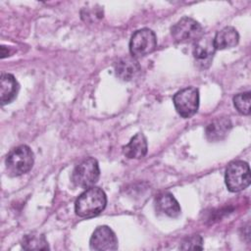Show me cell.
<instances>
[{
    "label": "cell",
    "mask_w": 251,
    "mask_h": 251,
    "mask_svg": "<svg viewBox=\"0 0 251 251\" xmlns=\"http://www.w3.org/2000/svg\"><path fill=\"white\" fill-rule=\"evenodd\" d=\"M20 86L11 74H2L0 77V102L4 106L11 103L18 95Z\"/></svg>",
    "instance_id": "7c38bea8"
},
{
    "label": "cell",
    "mask_w": 251,
    "mask_h": 251,
    "mask_svg": "<svg viewBox=\"0 0 251 251\" xmlns=\"http://www.w3.org/2000/svg\"><path fill=\"white\" fill-rule=\"evenodd\" d=\"M90 249L110 251L118 249V238L108 226H99L93 231L89 240Z\"/></svg>",
    "instance_id": "ba28073f"
},
{
    "label": "cell",
    "mask_w": 251,
    "mask_h": 251,
    "mask_svg": "<svg viewBox=\"0 0 251 251\" xmlns=\"http://www.w3.org/2000/svg\"><path fill=\"white\" fill-rule=\"evenodd\" d=\"M173 102L179 116L184 119L191 118L199 107V91L193 86L180 89L174 95Z\"/></svg>",
    "instance_id": "8992f818"
},
{
    "label": "cell",
    "mask_w": 251,
    "mask_h": 251,
    "mask_svg": "<svg viewBox=\"0 0 251 251\" xmlns=\"http://www.w3.org/2000/svg\"><path fill=\"white\" fill-rule=\"evenodd\" d=\"M157 47V37L153 30L141 28L136 30L129 41V51L132 57H143L152 53Z\"/></svg>",
    "instance_id": "52a82bcc"
},
{
    "label": "cell",
    "mask_w": 251,
    "mask_h": 251,
    "mask_svg": "<svg viewBox=\"0 0 251 251\" xmlns=\"http://www.w3.org/2000/svg\"><path fill=\"white\" fill-rule=\"evenodd\" d=\"M107 197L99 187H88L75 200V211L78 217L92 218L99 215L106 207Z\"/></svg>",
    "instance_id": "6da1fadb"
},
{
    "label": "cell",
    "mask_w": 251,
    "mask_h": 251,
    "mask_svg": "<svg viewBox=\"0 0 251 251\" xmlns=\"http://www.w3.org/2000/svg\"><path fill=\"white\" fill-rule=\"evenodd\" d=\"M156 209L161 212L162 214L170 217V218H176L180 214V206L176 199L168 192L161 193L157 196L155 201Z\"/></svg>",
    "instance_id": "9a60e30c"
},
{
    "label": "cell",
    "mask_w": 251,
    "mask_h": 251,
    "mask_svg": "<svg viewBox=\"0 0 251 251\" xmlns=\"http://www.w3.org/2000/svg\"><path fill=\"white\" fill-rule=\"evenodd\" d=\"M147 140L143 133H136L129 142L123 147L124 154L129 159H140L147 154Z\"/></svg>",
    "instance_id": "5bb4252c"
},
{
    "label": "cell",
    "mask_w": 251,
    "mask_h": 251,
    "mask_svg": "<svg viewBox=\"0 0 251 251\" xmlns=\"http://www.w3.org/2000/svg\"><path fill=\"white\" fill-rule=\"evenodd\" d=\"M22 247L25 250H48V242L45 236L38 232L25 234L22 239Z\"/></svg>",
    "instance_id": "2e32d148"
},
{
    "label": "cell",
    "mask_w": 251,
    "mask_h": 251,
    "mask_svg": "<svg viewBox=\"0 0 251 251\" xmlns=\"http://www.w3.org/2000/svg\"><path fill=\"white\" fill-rule=\"evenodd\" d=\"M141 71V67L134 57H124L115 64L116 75L122 80L129 81L135 78Z\"/></svg>",
    "instance_id": "9c48e42d"
},
{
    "label": "cell",
    "mask_w": 251,
    "mask_h": 251,
    "mask_svg": "<svg viewBox=\"0 0 251 251\" xmlns=\"http://www.w3.org/2000/svg\"><path fill=\"white\" fill-rule=\"evenodd\" d=\"M216 49L213 44V40L205 39L203 36L194 43L193 56L197 64L201 68H208L212 62Z\"/></svg>",
    "instance_id": "30bf717a"
},
{
    "label": "cell",
    "mask_w": 251,
    "mask_h": 251,
    "mask_svg": "<svg viewBox=\"0 0 251 251\" xmlns=\"http://www.w3.org/2000/svg\"><path fill=\"white\" fill-rule=\"evenodd\" d=\"M239 34L233 26H226L218 31L213 39V44L216 50H224L232 48L237 45Z\"/></svg>",
    "instance_id": "4fadbf2b"
},
{
    "label": "cell",
    "mask_w": 251,
    "mask_h": 251,
    "mask_svg": "<svg viewBox=\"0 0 251 251\" xmlns=\"http://www.w3.org/2000/svg\"><path fill=\"white\" fill-rule=\"evenodd\" d=\"M99 176L100 170L97 160L89 157L80 162L74 169L72 174V181L78 187L88 188L97 182Z\"/></svg>",
    "instance_id": "5b68a950"
},
{
    "label": "cell",
    "mask_w": 251,
    "mask_h": 251,
    "mask_svg": "<svg viewBox=\"0 0 251 251\" xmlns=\"http://www.w3.org/2000/svg\"><path fill=\"white\" fill-rule=\"evenodd\" d=\"M231 129V123L228 118L223 117L212 121L205 129L206 138L211 142L225 139Z\"/></svg>",
    "instance_id": "8fae6325"
},
{
    "label": "cell",
    "mask_w": 251,
    "mask_h": 251,
    "mask_svg": "<svg viewBox=\"0 0 251 251\" xmlns=\"http://www.w3.org/2000/svg\"><path fill=\"white\" fill-rule=\"evenodd\" d=\"M34 156L26 145H19L13 148L7 155L6 168L9 175L19 176L26 174L33 166Z\"/></svg>",
    "instance_id": "7a4b0ae2"
},
{
    "label": "cell",
    "mask_w": 251,
    "mask_h": 251,
    "mask_svg": "<svg viewBox=\"0 0 251 251\" xmlns=\"http://www.w3.org/2000/svg\"><path fill=\"white\" fill-rule=\"evenodd\" d=\"M250 180V169L246 162L236 160L228 164L226 170L225 181L230 192H239L245 189L249 186Z\"/></svg>",
    "instance_id": "3957f363"
},
{
    "label": "cell",
    "mask_w": 251,
    "mask_h": 251,
    "mask_svg": "<svg viewBox=\"0 0 251 251\" xmlns=\"http://www.w3.org/2000/svg\"><path fill=\"white\" fill-rule=\"evenodd\" d=\"M203 28L195 20L183 17L171 28V34L177 43H195L203 36Z\"/></svg>",
    "instance_id": "277c9868"
},
{
    "label": "cell",
    "mask_w": 251,
    "mask_h": 251,
    "mask_svg": "<svg viewBox=\"0 0 251 251\" xmlns=\"http://www.w3.org/2000/svg\"><path fill=\"white\" fill-rule=\"evenodd\" d=\"M181 250H202L203 249V239L200 235L194 234L186 237L179 246Z\"/></svg>",
    "instance_id": "ac0fdd59"
},
{
    "label": "cell",
    "mask_w": 251,
    "mask_h": 251,
    "mask_svg": "<svg viewBox=\"0 0 251 251\" xmlns=\"http://www.w3.org/2000/svg\"><path fill=\"white\" fill-rule=\"evenodd\" d=\"M250 91L238 93L233 97V104L236 110L243 115H249L250 114Z\"/></svg>",
    "instance_id": "e0dca14e"
}]
</instances>
